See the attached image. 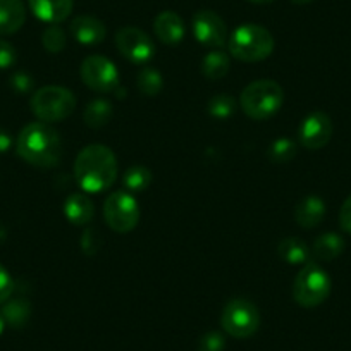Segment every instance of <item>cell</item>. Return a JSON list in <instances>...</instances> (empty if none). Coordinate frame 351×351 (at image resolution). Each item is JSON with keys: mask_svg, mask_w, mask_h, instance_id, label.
I'll use <instances>...</instances> for the list:
<instances>
[{"mask_svg": "<svg viewBox=\"0 0 351 351\" xmlns=\"http://www.w3.org/2000/svg\"><path fill=\"white\" fill-rule=\"evenodd\" d=\"M74 176L81 190L102 193L117 180V158L106 145H88L74 162Z\"/></svg>", "mask_w": 351, "mask_h": 351, "instance_id": "cell-1", "label": "cell"}, {"mask_svg": "<svg viewBox=\"0 0 351 351\" xmlns=\"http://www.w3.org/2000/svg\"><path fill=\"white\" fill-rule=\"evenodd\" d=\"M16 152L28 164L40 169L56 167L62 158V140L50 124L32 123L21 130Z\"/></svg>", "mask_w": 351, "mask_h": 351, "instance_id": "cell-2", "label": "cell"}, {"mask_svg": "<svg viewBox=\"0 0 351 351\" xmlns=\"http://www.w3.org/2000/svg\"><path fill=\"white\" fill-rule=\"evenodd\" d=\"M285 104L281 84L272 80L250 83L239 97V107L253 121H265L276 116Z\"/></svg>", "mask_w": 351, "mask_h": 351, "instance_id": "cell-3", "label": "cell"}, {"mask_svg": "<svg viewBox=\"0 0 351 351\" xmlns=\"http://www.w3.org/2000/svg\"><path fill=\"white\" fill-rule=\"evenodd\" d=\"M228 47L231 56L241 62H260L274 52V36L263 26L246 23L231 33Z\"/></svg>", "mask_w": 351, "mask_h": 351, "instance_id": "cell-4", "label": "cell"}, {"mask_svg": "<svg viewBox=\"0 0 351 351\" xmlns=\"http://www.w3.org/2000/svg\"><path fill=\"white\" fill-rule=\"evenodd\" d=\"M32 112L42 123L52 124L67 119L76 109V97L62 86H43L29 100Z\"/></svg>", "mask_w": 351, "mask_h": 351, "instance_id": "cell-5", "label": "cell"}, {"mask_svg": "<svg viewBox=\"0 0 351 351\" xmlns=\"http://www.w3.org/2000/svg\"><path fill=\"white\" fill-rule=\"evenodd\" d=\"M330 278L317 263L308 262L293 282V298L303 308L319 306L329 298Z\"/></svg>", "mask_w": 351, "mask_h": 351, "instance_id": "cell-6", "label": "cell"}, {"mask_svg": "<svg viewBox=\"0 0 351 351\" xmlns=\"http://www.w3.org/2000/svg\"><path fill=\"white\" fill-rule=\"evenodd\" d=\"M221 326L226 334L236 339L252 337L260 327L258 308L245 298H234L224 306Z\"/></svg>", "mask_w": 351, "mask_h": 351, "instance_id": "cell-7", "label": "cell"}, {"mask_svg": "<svg viewBox=\"0 0 351 351\" xmlns=\"http://www.w3.org/2000/svg\"><path fill=\"white\" fill-rule=\"evenodd\" d=\"M104 217L114 232L126 234L133 231L140 221V207L136 198L126 190L114 191L104 204Z\"/></svg>", "mask_w": 351, "mask_h": 351, "instance_id": "cell-8", "label": "cell"}, {"mask_svg": "<svg viewBox=\"0 0 351 351\" xmlns=\"http://www.w3.org/2000/svg\"><path fill=\"white\" fill-rule=\"evenodd\" d=\"M83 83L99 93H110L119 86V71L116 64L102 56H90L80 67Z\"/></svg>", "mask_w": 351, "mask_h": 351, "instance_id": "cell-9", "label": "cell"}, {"mask_svg": "<svg viewBox=\"0 0 351 351\" xmlns=\"http://www.w3.org/2000/svg\"><path fill=\"white\" fill-rule=\"evenodd\" d=\"M116 47L124 59L136 66H147L155 56V45L150 36L134 26H126L117 32Z\"/></svg>", "mask_w": 351, "mask_h": 351, "instance_id": "cell-10", "label": "cell"}, {"mask_svg": "<svg viewBox=\"0 0 351 351\" xmlns=\"http://www.w3.org/2000/svg\"><path fill=\"white\" fill-rule=\"evenodd\" d=\"M191 29L198 43L210 49H222L228 43V26L214 11H198L191 21Z\"/></svg>", "mask_w": 351, "mask_h": 351, "instance_id": "cell-11", "label": "cell"}, {"mask_svg": "<svg viewBox=\"0 0 351 351\" xmlns=\"http://www.w3.org/2000/svg\"><path fill=\"white\" fill-rule=\"evenodd\" d=\"M332 138V121L327 114L313 112L302 121L298 128L300 145L306 150H320Z\"/></svg>", "mask_w": 351, "mask_h": 351, "instance_id": "cell-12", "label": "cell"}, {"mask_svg": "<svg viewBox=\"0 0 351 351\" xmlns=\"http://www.w3.org/2000/svg\"><path fill=\"white\" fill-rule=\"evenodd\" d=\"M71 35L81 45H99L106 40L107 28L95 16H77L71 23Z\"/></svg>", "mask_w": 351, "mask_h": 351, "instance_id": "cell-13", "label": "cell"}, {"mask_svg": "<svg viewBox=\"0 0 351 351\" xmlns=\"http://www.w3.org/2000/svg\"><path fill=\"white\" fill-rule=\"evenodd\" d=\"M33 14L43 23L59 25L73 12V0H28Z\"/></svg>", "mask_w": 351, "mask_h": 351, "instance_id": "cell-14", "label": "cell"}, {"mask_svg": "<svg viewBox=\"0 0 351 351\" xmlns=\"http://www.w3.org/2000/svg\"><path fill=\"white\" fill-rule=\"evenodd\" d=\"M154 29L157 38L160 40L165 45H178V43L183 42L184 33V21L181 19L180 14H176L172 11H164L155 18Z\"/></svg>", "mask_w": 351, "mask_h": 351, "instance_id": "cell-15", "label": "cell"}, {"mask_svg": "<svg viewBox=\"0 0 351 351\" xmlns=\"http://www.w3.org/2000/svg\"><path fill=\"white\" fill-rule=\"evenodd\" d=\"M326 204L320 197L310 195L303 200L298 202L295 208V221L296 224L302 226L303 229H313L324 221L326 217Z\"/></svg>", "mask_w": 351, "mask_h": 351, "instance_id": "cell-16", "label": "cell"}, {"mask_svg": "<svg viewBox=\"0 0 351 351\" xmlns=\"http://www.w3.org/2000/svg\"><path fill=\"white\" fill-rule=\"evenodd\" d=\"M26 21V9L21 0H0V36L14 35Z\"/></svg>", "mask_w": 351, "mask_h": 351, "instance_id": "cell-17", "label": "cell"}, {"mask_svg": "<svg viewBox=\"0 0 351 351\" xmlns=\"http://www.w3.org/2000/svg\"><path fill=\"white\" fill-rule=\"evenodd\" d=\"M95 207L92 200L83 193H73L64 202V215L74 226H84L92 222Z\"/></svg>", "mask_w": 351, "mask_h": 351, "instance_id": "cell-18", "label": "cell"}, {"mask_svg": "<svg viewBox=\"0 0 351 351\" xmlns=\"http://www.w3.org/2000/svg\"><path fill=\"white\" fill-rule=\"evenodd\" d=\"M312 252L315 258L322 260V262H330L344 252V239L336 232H324L313 241Z\"/></svg>", "mask_w": 351, "mask_h": 351, "instance_id": "cell-19", "label": "cell"}, {"mask_svg": "<svg viewBox=\"0 0 351 351\" xmlns=\"http://www.w3.org/2000/svg\"><path fill=\"white\" fill-rule=\"evenodd\" d=\"M279 258L291 265H300V263H308L310 248L303 239L300 238H285L278 245Z\"/></svg>", "mask_w": 351, "mask_h": 351, "instance_id": "cell-20", "label": "cell"}, {"mask_svg": "<svg viewBox=\"0 0 351 351\" xmlns=\"http://www.w3.org/2000/svg\"><path fill=\"white\" fill-rule=\"evenodd\" d=\"M112 104L109 100L104 99H97L93 102H90L86 106L83 112V119L86 123V126L93 128V130H100V128L107 126L112 119Z\"/></svg>", "mask_w": 351, "mask_h": 351, "instance_id": "cell-21", "label": "cell"}, {"mask_svg": "<svg viewBox=\"0 0 351 351\" xmlns=\"http://www.w3.org/2000/svg\"><path fill=\"white\" fill-rule=\"evenodd\" d=\"M0 313L4 315L5 324H9L14 329H21V327H25L28 324L29 317H32V305L25 298L8 300Z\"/></svg>", "mask_w": 351, "mask_h": 351, "instance_id": "cell-22", "label": "cell"}, {"mask_svg": "<svg viewBox=\"0 0 351 351\" xmlns=\"http://www.w3.org/2000/svg\"><path fill=\"white\" fill-rule=\"evenodd\" d=\"M229 56L221 49H214L202 60V73L207 80L215 81L224 77L229 73Z\"/></svg>", "mask_w": 351, "mask_h": 351, "instance_id": "cell-23", "label": "cell"}, {"mask_svg": "<svg viewBox=\"0 0 351 351\" xmlns=\"http://www.w3.org/2000/svg\"><path fill=\"white\" fill-rule=\"evenodd\" d=\"M152 183V172L143 165H133L128 169L123 176L124 190L130 193H140L145 191Z\"/></svg>", "mask_w": 351, "mask_h": 351, "instance_id": "cell-24", "label": "cell"}, {"mask_svg": "<svg viewBox=\"0 0 351 351\" xmlns=\"http://www.w3.org/2000/svg\"><path fill=\"white\" fill-rule=\"evenodd\" d=\"M136 86L143 95L157 97L164 88V77L154 67H143L136 77Z\"/></svg>", "mask_w": 351, "mask_h": 351, "instance_id": "cell-25", "label": "cell"}, {"mask_svg": "<svg viewBox=\"0 0 351 351\" xmlns=\"http://www.w3.org/2000/svg\"><path fill=\"white\" fill-rule=\"evenodd\" d=\"M298 147L289 138H279L267 148V158L274 164H288L296 157Z\"/></svg>", "mask_w": 351, "mask_h": 351, "instance_id": "cell-26", "label": "cell"}, {"mask_svg": "<svg viewBox=\"0 0 351 351\" xmlns=\"http://www.w3.org/2000/svg\"><path fill=\"white\" fill-rule=\"evenodd\" d=\"M42 43L45 47L47 52L50 53H59L66 49V33L62 28H59L57 25H50L49 28L43 32L42 35Z\"/></svg>", "mask_w": 351, "mask_h": 351, "instance_id": "cell-27", "label": "cell"}, {"mask_svg": "<svg viewBox=\"0 0 351 351\" xmlns=\"http://www.w3.org/2000/svg\"><path fill=\"white\" fill-rule=\"evenodd\" d=\"M236 110V100L231 95H215L214 99L208 102V112L212 117H217V119H228L234 114Z\"/></svg>", "mask_w": 351, "mask_h": 351, "instance_id": "cell-28", "label": "cell"}, {"mask_svg": "<svg viewBox=\"0 0 351 351\" xmlns=\"http://www.w3.org/2000/svg\"><path fill=\"white\" fill-rule=\"evenodd\" d=\"M226 348V337L217 330H210V332L204 334L198 343V351H224Z\"/></svg>", "mask_w": 351, "mask_h": 351, "instance_id": "cell-29", "label": "cell"}, {"mask_svg": "<svg viewBox=\"0 0 351 351\" xmlns=\"http://www.w3.org/2000/svg\"><path fill=\"white\" fill-rule=\"evenodd\" d=\"M11 88L19 95H25L33 90V77L26 73H16L12 74L11 81H9Z\"/></svg>", "mask_w": 351, "mask_h": 351, "instance_id": "cell-30", "label": "cell"}, {"mask_svg": "<svg viewBox=\"0 0 351 351\" xmlns=\"http://www.w3.org/2000/svg\"><path fill=\"white\" fill-rule=\"evenodd\" d=\"M14 291V281L4 265H0V305H4Z\"/></svg>", "mask_w": 351, "mask_h": 351, "instance_id": "cell-31", "label": "cell"}, {"mask_svg": "<svg viewBox=\"0 0 351 351\" xmlns=\"http://www.w3.org/2000/svg\"><path fill=\"white\" fill-rule=\"evenodd\" d=\"M18 60V53L16 49L5 40H0V69H9Z\"/></svg>", "mask_w": 351, "mask_h": 351, "instance_id": "cell-32", "label": "cell"}, {"mask_svg": "<svg viewBox=\"0 0 351 351\" xmlns=\"http://www.w3.org/2000/svg\"><path fill=\"white\" fill-rule=\"evenodd\" d=\"M339 226L344 232L351 234V195L344 200L339 210Z\"/></svg>", "mask_w": 351, "mask_h": 351, "instance_id": "cell-33", "label": "cell"}, {"mask_svg": "<svg viewBox=\"0 0 351 351\" xmlns=\"http://www.w3.org/2000/svg\"><path fill=\"white\" fill-rule=\"evenodd\" d=\"M11 147H12L11 133L0 128V154H4V152H8Z\"/></svg>", "mask_w": 351, "mask_h": 351, "instance_id": "cell-34", "label": "cell"}, {"mask_svg": "<svg viewBox=\"0 0 351 351\" xmlns=\"http://www.w3.org/2000/svg\"><path fill=\"white\" fill-rule=\"evenodd\" d=\"M291 2L296 5H306L310 4V2H313V0H291Z\"/></svg>", "mask_w": 351, "mask_h": 351, "instance_id": "cell-35", "label": "cell"}, {"mask_svg": "<svg viewBox=\"0 0 351 351\" xmlns=\"http://www.w3.org/2000/svg\"><path fill=\"white\" fill-rule=\"evenodd\" d=\"M4 327H5V320H4V315L0 313V334L4 332Z\"/></svg>", "mask_w": 351, "mask_h": 351, "instance_id": "cell-36", "label": "cell"}, {"mask_svg": "<svg viewBox=\"0 0 351 351\" xmlns=\"http://www.w3.org/2000/svg\"><path fill=\"white\" fill-rule=\"evenodd\" d=\"M250 2H253V4H269L272 0H250Z\"/></svg>", "mask_w": 351, "mask_h": 351, "instance_id": "cell-37", "label": "cell"}]
</instances>
